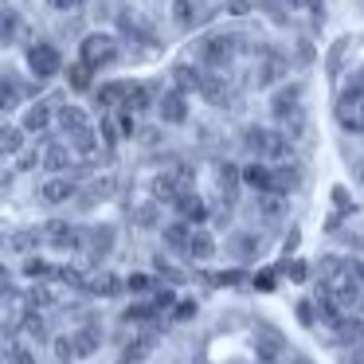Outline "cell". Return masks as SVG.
<instances>
[{
    "label": "cell",
    "instance_id": "cell-37",
    "mask_svg": "<svg viewBox=\"0 0 364 364\" xmlns=\"http://www.w3.org/2000/svg\"><path fill=\"white\" fill-rule=\"evenodd\" d=\"M12 36H16V12H4V40H12Z\"/></svg>",
    "mask_w": 364,
    "mask_h": 364
},
{
    "label": "cell",
    "instance_id": "cell-17",
    "mask_svg": "<svg viewBox=\"0 0 364 364\" xmlns=\"http://www.w3.org/2000/svg\"><path fill=\"white\" fill-rule=\"evenodd\" d=\"M274 173H278V188H282V196L294 192V188H301V181H306V173H301L298 161H282V165H274Z\"/></svg>",
    "mask_w": 364,
    "mask_h": 364
},
{
    "label": "cell",
    "instance_id": "cell-31",
    "mask_svg": "<svg viewBox=\"0 0 364 364\" xmlns=\"http://www.w3.org/2000/svg\"><path fill=\"white\" fill-rule=\"evenodd\" d=\"M4 110H16V79H12V71L4 75Z\"/></svg>",
    "mask_w": 364,
    "mask_h": 364
},
{
    "label": "cell",
    "instance_id": "cell-3",
    "mask_svg": "<svg viewBox=\"0 0 364 364\" xmlns=\"http://www.w3.org/2000/svg\"><path fill=\"white\" fill-rule=\"evenodd\" d=\"M79 59L87 71H106L110 63H118V40L110 32H90L79 43Z\"/></svg>",
    "mask_w": 364,
    "mask_h": 364
},
{
    "label": "cell",
    "instance_id": "cell-25",
    "mask_svg": "<svg viewBox=\"0 0 364 364\" xmlns=\"http://www.w3.org/2000/svg\"><path fill=\"white\" fill-rule=\"evenodd\" d=\"M51 243H55V247H67V251H75V247H82V239H79V231L67 228V223H51Z\"/></svg>",
    "mask_w": 364,
    "mask_h": 364
},
{
    "label": "cell",
    "instance_id": "cell-42",
    "mask_svg": "<svg viewBox=\"0 0 364 364\" xmlns=\"http://www.w3.org/2000/svg\"><path fill=\"white\" fill-rule=\"evenodd\" d=\"M353 278L364 286V259H353Z\"/></svg>",
    "mask_w": 364,
    "mask_h": 364
},
{
    "label": "cell",
    "instance_id": "cell-10",
    "mask_svg": "<svg viewBox=\"0 0 364 364\" xmlns=\"http://www.w3.org/2000/svg\"><path fill=\"white\" fill-rule=\"evenodd\" d=\"M75 192H79V184L67 181V176H51V181L40 184V200H43V204H67V200H75Z\"/></svg>",
    "mask_w": 364,
    "mask_h": 364
},
{
    "label": "cell",
    "instance_id": "cell-22",
    "mask_svg": "<svg viewBox=\"0 0 364 364\" xmlns=\"http://www.w3.org/2000/svg\"><path fill=\"white\" fill-rule=\"evenodd\" d=\"M200 95H204L208 102H215V106H228V102H231V87H228V82H215L212 75L204 79V87H200Z\"/></svg>",
    "mask_w": 364,
    "mask_h": 364
},
{
    "label": "cell",
    "instance_id": "cell-27",
    "mask_svg": "<svg viewBox=\"0 0 364 364\" xmlns=\"http://www.w3.org/2000/svg\"><path fill=\"white\" fill-rule=\"evenodd\" d=\"M173 16H176V24L181 28H192L196 24V0H173Z\"/></svg>",
    "mask_w": 364,
    "mask_h": 364
},
{
    "label": "cell",
    "instance_id": "cell-28",
    "mask_svg": "<svg viewBox=\"0 0 364 364\" xmlns=\"http://www.w3.org/2000/svg\"><path fill=\"white\" fill-rule=\"evenodd\" d=\"M24 134H28L24 126H4V134H0L4 141H0V145H4V153H9V157H12V153H20V145H24Z\"/></svg>",
    "mask_w": 364,
    "mask_h": 364
},
{
    "label": "cell",
    "instance_id": "cell-8",
    "mask_svg": "<svg viewBox=\"0 0 364 364\" xmlns=\"http://www.w3.org/2000/svg\"><path fill=\"white\" fill-rule=\"evenodd\" d=\"M231 55H235V36H204L200 40V59L204 63H212V67H223V63H231Z\"/></svg>",
    "mask_w": 364,
    "mask_h": 364
},
{
    "label": "cell",
    "instance_id": "cell-38",
    "mask_svg": "<svg viewBox=\"0 0 364 364\" xmlns=\"http://www.w3.org/2000/svg\"><path fill=\"white\" fill-rule=\"evenodd\" d=\"M153 306H157V309L173 306V290H157V294H153Z\"/></svg>",
    "mask_w": 364,
    "mask_h": 364
},
{
    "label": "cell",
    "instance_id": "cell-20",
    "mask_svg": "<svg viewBox=\"0 0 364 364\" xmlns=\"http://www.w3.org/2000/svg\"><path fill=\"white\" fill-rule=\"evenodd\" d=\"M129 87H134V82H106V87H98V106H114V102L126 106Z\"/></svg>",
    "mask_w": 364,
    "mask_h": 364
},
{
    "label": "cell",
    "instance_id": "cell-21",
    "mask_svg": "<svg viewBox=\"0 0 364 364\" xmlns=\"http://www.w3.org/2000/svg\"><path fill=\"white\" fill-rule=\"evenodd\" d=\"M176 90H184V87H188V90H200V87H204V79H208V75H200L196 71V67H188V63H176Z\"/></svg>",
    "mask_w": 364,
    "mask_h": 364
},
{
    "label": "cell",
    "instance_id": "cell-26",
    "mask_svg": "<svg viewBox=\"0 0 364 364\" xmlns=\"http://www.w3.org/2000/svg\"><path fill=\"white\" fill-rule=\"evenodd\" d=\"M98 341H102V333H98V329H90V325H87V329H79V333H75V341H71V345H75V353H79V356H87V353H95V348H98Z\"/></svg>",
    "mask_w": 364,
    "mask_h": 364
},
{
    "label": "cell",
    "instance_id": "cell-11",
    "mask_svg": "<svg viewBox=\"0 0 364 364\" xmlns=\"http://www.w3.org/2000/svg\"><path fill=\"white\" fill-rule=\"evenodd\" d=\"M215 181H220L223 204H228V212H231V208H235V196H239V184H243V168H235L231 161H223V165L215 168Z\"/></svg>",
    "mask_w": 364,
    "mask_h": 364
},
{
    "label": "cell",
    "instance_id": "cell-9",
    "mask_svg": "<svg viewBox=\"0 0 364 364\" xmlns=\"http://www.w3.org/2000/svg\"><path fill=\"white\" fill-rule=\"evenodd\" d=\"M161 239H165V247H168V251H176V255H184V259H188V251H192V239H196V223H188V220L165 223V231H161Z\"/></svg>",
    "mask_w": 364,
    "mask_h": 364
},
{
    "label": "cell",
    "instance_id": "cell-44",
    "mask_svg": "<svg viewBox=\"0 0 364 364\" xmlns=\"http://www.w3.org/2000/svg\"><path fill=\"white\" fill-rule=\"evenodd\" d=\"M176 314H181V317H192V314H196V306H192V301H181V309H176Z\"/></svg>",
    "mask_w": 364,
    "mask_h": 364
},
{
    "label": "cell",
    "instance_id": "cell-29",
    "mask_svg": "<svg viewBox=\"0 0 364 364\" xmlns=\"http://www.w3.org/2000/svg\"><path fill=\"white\" fill-rule=\"evenodd\" d=\"M43 168H51V173H63V168H71V153H67L63 145H55V149L43 157Z\"/></svg>",
    "mask_w": 364,
    "mask_h": 364
},
{
    "label": "cell",
    "instance_id": "cell-39",
    "mask_svg": "<svg viewBox=\"0 0 364 364\" xmlns=\"http://www.w3.org/2000/svg\"><path fill=\"white\" fill-rule=\"evenodd\" d=\"M82 0H51V9L55 12H71V9H79Z\"/></svg>",
    "mask_w": 364,
    "mask_h": 364
},
{
    "label": "cell",
    "instance_id": "cell-34",
    "mask_svg": "<svg viewBox=\"0 0 364 364\" xmlns=\"http://www.w3.org/2000/svg\"><path fill=\"white\" fill-rule=\"evenodd\" d=\"M75 149H79V153H95V149H98V141L90 137V129H87V134L75 137Z\"/></svg>",
    "mask_w": 364,
    "mask_h": 364
},
{
    "label": "cell",
    "instance_id": "cell-35",
    "mask_svg": "<svg viewBox=\"0 0 364 364\" xmlns=\"http://www.w3.org/2000/svg\"><path fill=\"white\" fill-rule=\"evenodd\" d=\"M24 325H28V333H32V337H43V321H40V314H28V317H24Z\"/></svg>",
    "mask_w": 364,
    "mask_h": 364
},
{
    "label": "cell",
    "instance_id": "cell-40",
    "mask_svg": "<svg viewBox=\"0 0 364 364\" xmlns=\"http://www.w3.org/2000/svg\"><path fill=\"white\" fill-rule=\"evenodd\" d=\"M12 364H36L28 348H12Z\"/></svg>",
    "mask_w": 364,
    "mask_h": 364
},
{
    "label": "cell",
    "instance_id": "cell-15",
    "mask_svg": "<svg viewBox=\"0 0 364 364\" xmlns=\"http://www.w3.org/2000/svg\"><path fill=\"white\" fill-rule=\"evenodd\" d=\"M59 129H63V134H71V137L87 134V110H82V106L63 102V106H59Z\"/></svg>",
    "mask_w": 364,
    "mask_h": 364
},
{
    "label": "cell",
    "instance_id": "cell-33",
    "mask_svg": "<svg viewBox=\"0 0 364 364\" xmlns=\"http://www.w3.org/2000/svg\"><path fill=\"white\" fill-rule=\"evenodd\" d=\"M67 75H71V87H75V90H87V87H90V79H87V67H71Z\"/></svg>",
    "mask_w": 364,
    "mask_h": 364
},
{
    "label": "cell",
    "instance_id": "cell-24",
    "mask_svg": "<svg viewBox=\"0 0 364 364\" xmlns=\"http://www.w3.org/2000/svg\"><path fill=\"white\" fill-rule=\"evenodd\" d=\"M255 208H259L262 220H282V215H286V196H259V200H255Z\"/></svg>",
    "mask_w": 364,
    "mask_h": 364
},
{
    "label": "cell",
    "instance_id": "cell-46",
    "mask_svg": "<svg viewBox=\"0 0 364 364\" xmlns=\"http://www.w3.org/2000/svg\"><path fill=\"white\" fill-rule=\"evenodd\" d=\"M360 181H364V168H360Z\"/></svg>",
    "mask_w": 364,
    "mask_h": 364
},
{
    "label": "cell",
    "instance_id": "cell-16",
    "mask_svg": "<svg viewBox=\"0 0 364 364\" xmlns=\"http://www.w3.org/2000/svg\"><path fill=\"white\" fill-rule=\"evenodd\" d=\"M173 204H176V212H181V215H184V220H188V223H200V220H204V215H208L204 200H200L196 192H176V200H173Z\"/></svg>",
    "mask_w": 364,
    "mask_h": 364
},
{
    "label": "cell",
    "instance_id": "cell-19",
    "mask_svg": "<svg viewBox=\"0 0 364 364\" xmlns=\"http://www.w3.org/2000/svg\"><path fill=\"white\" fill-rule=\"evenodd\" d=\"M87 247H90V255H95V259L110 255V251H114V228H90Z\"/></svg>",
    "mask_w": 364,
    "mask_h": 364
},
{
    "label": "cell",
    "instance_id": "cell-12",
    "mask_svg": "<svg viewBox=\"0 0 364 364\" xmlns=\"http://www.w3.org/2000/svg\"><path fill=\"white\" fill-rule=\"evenodd\" d=\"M51 122H59V114L51 110V102H32V106L24 110V122H20V126H24L28 134H43Z\"/></svg>",
    "mask_w": 364,
    "mask_h": 364
},
{
    "label": "cell",
    "instance_id": "cell-23",
    "mask_svg": "<svg viewBox=\"0 0 364 364\" xmlns=\"http://www.w3.org/2000/svg\"><path fill=\"white\" fill-rule=\"evenodd\" d=\"M212 255H215V239L208 235V231H200V228H196V239H192L188 259H192V262H204V259H212Z\"/></svg>",
    "mask_w": 364,
    "mask_h": 364
},
{
    "label": "cell",
    "instance_id": "cell-45",
    "mask_svg": "<svg viewBox=\"0 0 364 364\" xmlns=\"http://www.w3.org/2000/svg\"><path fill=\"white\" fill-rule=\"evenodd\" d=\"M294 364H309V360H294Z\"/></svg>",
    "mask_w": 364,
    "mask_h": 364
},
{
    "label": "cell",
    "instance_id": "cell-5",
    "mask_svg": "<svg viewBox=\"0 0 364 364\" xmlns=\"http://www.w3.org/2000/svg\"><path fill=\"white\" fill-rule=\"evenodd\" d=\"M298 98H301V87H298V82H286V87L278 90L274 98H270V110H274V118L282 122V126H290L294 134L301 129V106H298Z\"/></svg>",
    "mask_w": 364,
    "mask_h": 364
},
{
    "label": "cell",
    "instance_id": "cell-13",
    "mask_svg": "<svg viewBox=\"0 0 364 364\" xmlns=\"http://www.w3.org/2000/svg\"><path fill=\"white\" fill-rule=\"evenodd\" d=\"M231 255H235L239 262L259 259V255H262V239L251 235V231H235V235H231Z\"/></svg>",
    "mask_w": 364,
    "mask_h": 364
},
{
    "label": "cell",
    "instance_id": "cell-36",
    "mask_svg": "<svg viewBox=\"0 0 364 364\" xmlns=\"http://www.w3.org/2000/svg\"><path fill=\"white\" fill-rule=\"evenodd\" d=\"M126 286H129V290H137V294H141V290H149L153 282H149L145 274H129V282H126Z\"/></svg>",
    "mask_w": 364,
    "mask_h": 364
},
{
    "label": "cell",
    "instance_id": "cell-18",
    "mask_svg": "<svg viewBox=\"0 0 364 364\" xmlns=\"http://www.w3.org/2000/svg\"><path fill=\"white\" fill-rule=\"evenodd\" d=\"M126 110H129V114L153 110V87H141V82H134V87H129V98H126Z\"/></svg>",
    "mask_w": 364,
    "mask_h": 364
},
{
    "label": "cell",
    "instance_id": "cell-14",
    "mask_svg": "<svg viewBox=\"0 0 364 364\" xmlns=\"http://www.w3.org/2000/svg\"><path fill=\"white\" fill-rule=\"evenodd\" d=\"M325 286H329V294H333V301H337V306H341V309H345V306H356V298H360V290H364V286H360V282H356V278H353V274H345V278H337V282H325Z\"/></svg>",
    "mask_w": 364,
    "mask_h": 364
},
{
    "label": "cell",
    "instance_id": "cell-30",
    "mask_svg": "<svg viewBox=\"0 0 364 364\" xmlns=\"http://www.w3.org/2000/svg\"><path fill=\"white\" fill-rule=\"evenodd\" d=\"M122 317H126V321H153V317H157V306H153V301L149 306H129Z\"/></svg>",
    "mask_w": 364,
    "mask_h": 364
},
{
    "label": "cell",
    "instance_id": "cell-2",
    "mask_svg": "<svg viewBox=\"0 0 364 364\" xmlns=\"http://www.w3.org/2000/svg\"><path fill=\"white\" fill-rule=\"evenodd\" d=\"M337 122L345 134H364V79L345 82L337 95Z\"/></svg>",
    "mask_w": 364,
    "mask_h": 364
},
{
    "label": "cell",
    "instance_id": "cell-32",
    "mask_svg": "<svg viewBox=\"0 0 364 364\" xmlns=\"http://www.w3.org/2000/svg\"><path fill=\"white\" fill-rule=\"evenodd\" d=\"M298 317H301V321H306V325H314L317 317H321V309H317L314 301H298Z\"/></svg>",
    "mask_w": 364,
    "mask_h": 364
},
{
    "label": "cell",
    "instance_id": "cell-41",
    "mask_svg": "<svg viewBox=\"0 0 364 364\" xmlns=\"http://www.w3.org/2000/svg\"><path fill=\"white\" fill-rule=\"evenodd\" d=\"M40 165V153H28V157H20V173H28V168Z\"/></svg>",
    "mask_w": 364,
    "mask_h": 364
},
{
    "label": "cell",
    "instance_id": "cell-1",
    "mask_svg": "<svg viewBox=\"0 0 364 364\" xmlns=\"http://www.w3.org/2000/svg\"><path fill=\"white\" fill-rule=\"evenodd\" d=\"M243 145L251 153H259V157H274L278 165H282V161H294V145L286 141V134H274V129H267V126H247Z\"/></svg>",
    "mask_w": 364,
    "mask_h": 364
},
{
    "label": "cell",
    "instance_id": "cell-4",
    "mask_svg": "<svg viewBox=\"0 0 364 364\" xmlns=\"http://www.w3.org/2000/svg\"><path fill=\"white\" fill-rule=\"evenodd\" d=\"M24 55H28V71H32L36 79H51V75H59V67H63L59 48H55V43H48V40H32Z\"/></svg>",
    "mask_w": 364,
    "mask_h": 364
},
{
    "label": "cell",
    "instance_id": "cell-6",
    "mask_svg": "<svg viewBox=\"0 0 364 364\" xmlns=\"http://www.w3.org/2000/svg\"><path fill=\"white\" fill-rule=\"evenodd\" d=\"M243 184L255 188L259 196H282V188H278V173H274V165H267V161H251V165H243Z\"/></svg>",
    "mask_w": 364,
    "mask_h": 364
},
{
    "label": "cell",
    "instance_id": "cell-7",
    "mask_svg": "<svg viewBox=\"0 0 364 364\" xmlns=\"http://www.w3.org/2000/svg\"><path fill=\"white\" fill-rule=\"evenodd\" d=\"M157 118L165 122V126H184V122H188V98H184V90L173 87L157 98Z\"/></svg>",
    "mask_w": 364,
    "mask_h": 364
},
{
    "label": "cell",
    "instance_id": "cell-43",
    "mask_svg": "<svg viewBox=\"0 0 364 364\" xmlns=\"http://www.w3.org/2000/svg\"><path fill=\"white\" fill-rule=\"evenodd\" d=\"M43 270H48V267H43L40 259H28V274H43Z\"/></svg>",
    "mask_w": 364,
    "mask_h": 364
}]
</instances>
